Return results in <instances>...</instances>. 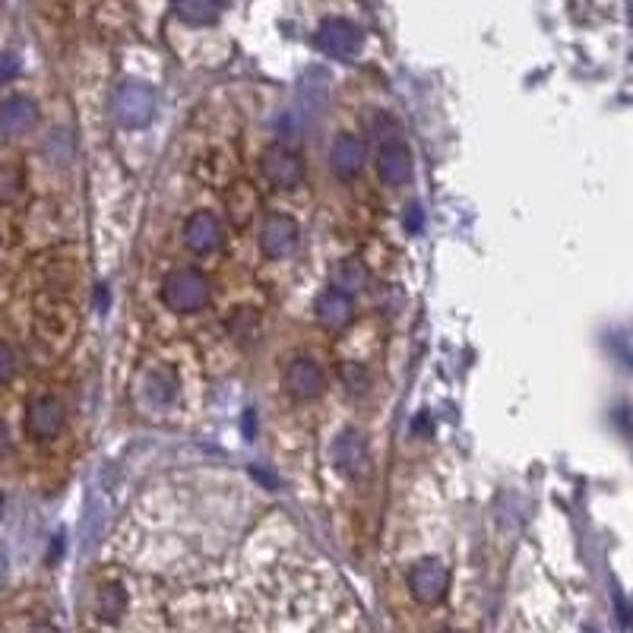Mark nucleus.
I'll use <instances>...</instances> for the list:
<instances>
[{"label": "nucleus", "instance_id": "nucleus-11", "mask_svg": "<svg viewBox=\"0 0 633 633\" xmlns=\"http://www.w3.org/2000/svg\"><path fill=\"white\" fill-rule=\"evenodd\" d=\"M285 389L295 399H317L327 389V374L317 361L302 355L285 368Z\"/></svg>", "mask_w": 633, "mask_h": 633}, {"label": "nucleus", "instance_id": "nucleus-6", "mask_svg": "<svg viewBox=\"0 0 633 633\" xmlns=\"http://www.w3.org/2000/svg\"><path fill=\"white\" fill-rule=\"evenodd\" d=\"M298 238H302L298 222L292 219L289 213H273V216H267L263 225H260V250H263L270 260H282V257L295 253Z\"/></svg>", "mask_w": 633, "mask_h": 633}, {"label": "nucleus", "instance_id": "nucleus-20", "mask_svg": "<svg viewBox=\"0 0 633 633\" xmlns=\"http://www.w3.org/2000/svg\"><path fill=\"white\" fill-rule=\"evenodd\" d=\"M342 384L349 393H364L368 389V371L361 364H342Z\"/></svg>", "mask_w": 633, "mask_h": 633}, {"label": "nucleus", "instance_id": "nucleus-18", "mask_svg": "<svg viewBox=\"0 0 633 633\" xmlns=\"http://www.w3.org/2000/svg\"><path fill=\"white\" fill-rule=\"evenodd\" d=\"M174 16L191 26H210L222 16V7L213 0H181V3H174Z\"/></svg>", "mask_w": 633, "mask_h": 633}, {"label": "nucleus", "instance_id": "nucleus-4", "mask_svg": "<svg viewBox=\"0 0 633 633\" xmlns=\"http://www.w3.org/2000/svg\"><path fill=\"white\" fill-rule=\"evenodd\" d=\"M450 589V570L438 557H421L409 570V592L421 606H438Z\"/></svg>", "mask_w": 633, "mask_h": 633}, {"label": "nucleus", "instance_id": "nucleus-19", "mask_svg": "<svg viewBox=\"0 0 633 633\" xmlns=\"http://www.w3.org/2000/svg\"><path fill=\"white\" fill-rule=\"evenodd\" d=\"M23 191V171L16 166H0V203H13Z\"/></svg>", "mask_w": 633, "mask_h": 633}, {"label": "nucleus", "instance_id": "nucleus-15", "mask_svg": "<svg viewBox=\"0 0 633 633\" xmlns=\"http://www.w3.org/2000/svg\"><path fill=\"white\" fill-rule=\"evenodd\" d=\"M368 285V267L361 263L359 257H342V260H336L330 270V289L336 292H342V295H355Z\"/></svg>", "mask_w": 633, "mask_h": 633}, {"label": "nucleus", "instance_id": "nucleus-24", "mask_svg": "<svg viewBox=\"0 0 633 633\" xmlns=\"http://www.w3.org/2000/svg\"><path fill=\"white\" fill-rule=\"evenodd\" d=\"M7 450H10V434H7V428L0 425V456H3Z\"/></svg>", "mask_w": 633, "mask_h": 633}, {"label": "nucleus", "instance_id": "nucleus-3", "mask_svg": "<svg viewBox=\"0 0 633 633\" xmlns=\"http://www.w3.org/2000/svg\"><path fill=\"white\" fill-rule=\"evenodd\" d=\"M260 174H263L273 188H279V191H292V188H298L304 178L302 152L292 149V146H285V143L267 146L263 156H260Z\"/></svg>", "mask_w": 633, "mask_h": 633}, {"label": "nucleus", "instance_id": "nucleus-12", "mask_svg": "<svg viewBox=\"0 0 633 633\" xmlns=\"http://www.w3.org/2000/svg\"><path fill=\"white\" fill-rule=\"evenodd\" d=\"M38 124V105L29 95H10L0 102V134L20 137Z\"/></svg>", "mask_w": 633, "mask_h": 633}, {"label": "nucleus", "instance_id": "nucleus-16", "mask_svg": "<svg viewBox=\"0 0 633 633\" xmlns=\"http://www.w3.org/2000/svg\"><path fill=\"white\" fill-rule=\"evenodd\" d=\"M92 608H95V618L105 621V624L121 621V614L127 611V592H124V586H121V583H102V586L95 589Z\"/></svg>", "mask_w": 633, "mask_h": 633}, {"label": "nucleus", "instance_id": "nucleus-23", "mask_svg": "<svg viewBox=\"0 0 633 633\" xmlns=\"http://www.w3.org/2000/svg\"><path fill=\"white\" fill-rule=\"evenodd\" d=\"M406 225H409V228H418V225H421V210H418V206H412V210H409V216H406Z\"/></svg>", "mask_w": 633, "mask_h": 633}, {"label": "nucleus", "instance_id": "nucleus-8", "mask_svg": "<svg viewBox=\"0 0 633 633\" xmlns=\"http://www.w3.org/2000/svg\"><path fill=\"white\" fill-rule=\"evenodd\" d=\"M222 241H225V228H222V219L216 213L196 210L193 216H188V222H184V245H188V250L206 257V253L219 250Z\"/></svg>", "mask_w": 633, "mask_h": 633}, {"label": "nucleus", "instance_id": "nucleus-13", "mask_svg": "<svg viewBox=\"0 0 633 633\" xmlns=\"http://www.w3.org/2000/svg\"><path fill=\"white\" fill-rule=\"evenodd\" d=\"M332 463L342 468L346 475H359L368 463V443L355 428H346L336 441H332Z\"/></svg>", "mask_w": 633, "mask_h": 633}, {"label": "nucleus", "instance_id": "nucleus-2", "mask_svg": "<svg viewBox=\"0 0 633 633\" xmlns=\"http://www.w3.org/2000/svg\"><path fill=\"white\" fill-rule=\"evenodd\" d=\"M111 114L127 131L146 127L156 117V92L143 83L117 86V92L111 95Z\"/></svg>", "mask_w": 633, "mask_h": 633}, {"label": "nucleus", "instance_id": "nucleus-10", "mask_svg": "<svg viewBox=\"0 0 633 633\" xmlns=\"http://www.w3.org/2000/svg\"><path fill=\"white\" fill-rule=\"evenodd\" d=\"M364 35L355 23L349 20H324L317 29V45L320 52H327L332 57H352L361 48Z\"/></svg>", "mask_w": 633, "mask_h": 633}, {"label": "nucleus", "instance_id": "nucleus-21", "mask_svg": "<svg viewBox=\"0 0 633 633\" xmlns=\"http://www.w3.org/2000/svg\"><path fill=\"white\" fill-rule=\"evenodd\" d=\"M16 368H20V359H16V349H13L10 342H0V384L13 381Z\"/></svg>", "mask_w": 633, "mask_h": 633}, {"label": "nucleus", "instance_id": "nucleus-9", "mask_svg": "<svg viewBox=\"0 0 633 633\" xmlns=\"http://www.w3.org/2000/svg\"><path fill=\"white\" fill-rule=\"evenodd\" d=\"M364 159H368V146H364L361 137L346 131V134H339V137L332 139L330 168L339 181H355L361 174V168H364Z\"/></svg>", "mask_w": 633, "mask_h": 633}, {"label": "nucleus", "instance_id": "nucleus-1", "mask_svg": "<svg viewBox=\"0 0 633 633\" xmlns=\"http://www.w3.org/2000/svg\"><path fill=\"white\" fill-rule=\"evenodd\" d=\"M210 279L193 270V267H178L166 275L162 282V302L174 310V314H196L210 304Z\"/></svg>", "mask_w": 633, "mask_h": 633}, {"label": "nucleus", "instance_id": "nucleus-25", "mask_svg": "<svg viewBox=\"0 0 633 633\" xmlns=\"http://www.w3.org/2000/svg\"><path fill=\"white\" fill-rule=\"evenodd\" d=\"M583 633H599V631H596V628H586V631H583Z\"/></svg>", "mask_w": 633, "mask_h": 633}, {"label": "nucleus", "instance_id": "nucleus-14", "mask_svg": "<svg viewBox=\"0 0 633 633\" xmlns=\"http://www.w3.org/2000/svg\"><path fill=\"white\" fill-rule=\"evenodd\" d=\"M317 320L327 327V330H346L349 324H352V298L349 295H342V292H336V289H324L320 295H317Z\"/></svg>", "mask_w": 633, "mask_h": 633}, {"label": "nucleus", "instance_id": "nucleus-26", "mask_svg": "<svg viewBox=\"0 0 633 633\" xmlns=\"http://www.w3.org/2000/svg\"><path fill=\"white\" fill-rule=\"evenodd\" d=\"M0 513H3V495H0Z\"/></svg>", "mask_w": 633, "mask_h": 633}, {"label": "nucleus", "instance_id": "nucleus-7", "mask_svg": "<svg viewBox=\"0 0 633 633\" xmlns=\"http://www.w3.org/2000/svg\"><path fill=\"white\" fill-rule=\"evenodd\" d=\"M377 178L389 184V188H399L412 178V149L409 143L399 137H389L381 143L377 149Z\"/></svg>", "mask_w": 633, "mask_h": 633}, {"label": "nucleus", "instance_id": "nucleus-22", "mask_svg": "<svg viewBox=\"0 0 633 633\" xmlns=\"http://www.w3.org/2000/svg\"><path fill=\"white\" fill-rule=\"evenodd\" d=\"M20 77V57L10 55V52H0V83Z\"/></svg>", "mask_w": 633, "mask_h": 633}, {"label": "nucleus", "instance_id": "nucleus-5", "mask_svg": "<svg viewBox=\"0 0 633 633\" xmlns=\"http://www.w3.org/2000/svg\"><path fill=\"white\" fill-rule=\"evenodd\" d=\"M26 431L32 441H52L57 438L60 431H64V425H67V406L52 396V393H45V396H35L32 403H29L26 409Z\"/></svg>", "mask_w": 633, "mask_h": 633}, {"label": "nucleus", "instance_id": "nucleus-17", "mask_svg": "<svg viewBox=\"0 0 633 633\" xmlns=\"http://www.w3.org/2000/svg\"><path fill=\"white\" fill-rule=\"evenodd\" d=\"M146 396H149V403H156V406H168L174 396H178V381H174V371L171 368H152L149 374H146Z\"/></svg>", "mask_w": 633, "mask_h": 633}]
</instances>
